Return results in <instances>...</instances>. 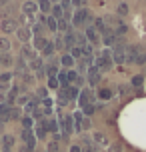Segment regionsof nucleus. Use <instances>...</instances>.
Wrapping results in <instances>:
<instances>
[{
  "label": "nucleus",
  "mask_w": 146,
  "mask_h": 152,
  "mask_svg": "<svg viewBox=\"0 0 146 152\" xmlns=\"http://www.w3.org/2000/svg\"><path fill=\"white\" fill-rule=\"evenodd\" d=\"M44 66H46V64H44V60H42V56H36L34 60L28 62V70H30L32 74H36L38 78L46 76V74H44Z\"/></svg>",
  "instance_id": "obj_7"
},
{
  "label": "nucleus",
  "mask_w": 146,
  "mask_h": 152,
  "mask_svg": "<svg viewBox=\"0 0 146 152\" xmlns=\"http://www.w3.org/2000/svg\"><path fill=\"white\" fill-rule=\"evenodd\" d=\"M94 100H96V96L92 94V90L90 88H82L80 94H78V106H80V110L90 106V104H94Z\"/></svg>",
  "instance_id": "obj_5"
},
{
  "label": "nucleus",
  "mask_w": 146,
  "mask_h": 152,
  "mask_svg": "<svg viewBox=\"0 0 146 152\" xmlns=\"http://www.w3.org/2000/svg\"><path fill=\"white\" fill-rule=\"evenodd\" d=\"M36 152H46V150H36Z\"/></svg>",
  "instance_id": "obj_56"
},
{
  "label": "nucleus",
  "mask_w": 146,
  "mask_h": 152,
  "mask_svg": "<svg viewBox=\"0 0 146 152\" xmlns=\"http://www.w3.org/2000/svg\"><path fill=\"white\" fill-rule=\"evenodd\" d=\"M92 142L96 148H108L110 146V138H108L106 132H102V130H94L92 132Z\"/></svg>",
  "instance_id": "obj_8"
},
{
  "label": "nucleus",
  "mask_w": 146,
  "mask_h": 152,
  "mask_svg": "<svg viewBox=\"0 0 146 152\" xmlns=\"http://www.w3.org/2000/svg\"><path fill=\"white\" fill-rule=\"evenodd\" d=\"M80 112L84 114L86 118H90V116H94V112H96V104H90V106H86V108H82Z\"/></svg>",
  "instance_id": "obj_43"
},
{
  "label": "nucleus",
  "mask_w": 146,
  "mask_h": 152,
  "mask_svg": "<svg viewBox=\"0 0 146 152\" xmlns=\"http://www.w3.org/2000/svg\"><path fill=\"white\" fill-rule=\"evenodd\" d=\"M20 78L24 80V84H32V82H34V74H32L30 70H28V72H24V74L20 76Z\"/></svg>",
  "instance_id": "obj_46"
},
{
  "label": "nucleus",
  "mask_w": 146,
  "mask_h": 152,
  "mask_svg": "<svg viewBox=\"0 0 146 152\" xmlns=\"http://www.w3.org/2000/svg\"><path fill=\"white\" fill-rule=\"evenodd\" d=\"M46 88H50V90H58L60 88V82H58L56 76H46Z\"/></svg>",
  "instance_id": "obj_33"
},
{
  "label": "nucleus",
  "mask_w": 146,
  "mask_h": 152,
  "mask_svg": "<svg viewBox=\"0 0 146 152\" xmlns=\"http://www.w3.org/2000/svg\"><path fill=\"white\" fill-rule=\"evenodd\" d=\"M116 12H118V16H126V14H128V4H126V2H122V4H118V8H116Z\"/></svg>",
  "instance_id": "obj_45"
},
{
  "label": "nucleus",
  "mask_w": 146,
  "mask_h": 152,
  "mask_svg": "<svg viewBox=\"0 0 146 152\" xmlns=\"http://www.w3.org/2000/svg\"><path fill=\"white\" fill-rule=\"evenodd\" d=\"M134 64H140V66H142V64H146V52H140L138 58L134 60Z\"/></svg>",
  "instance_id": "obj_50"
},
{
  "label": "nucleus",
  "mask_w": 146,
  "mask_h": 152,
  "mask_svg": "<svg viewBox=\"0 0 146 152\" xmlns=\"http://www.w3.org/2000/svg\"><path fill=\"white\" fill-rule=\"evenodd\" d=\"M46 38L44 36H34V40H32V46H34V50H42L44 46H46Z\"/></svg>",
  "instance_id": "obj_32"
},
{
  "label": "nucleus",
  "mask_w": 146,
  "mask_h": 152,
  "mask_svg": "<svg viewBox=\"0 0 146 152\" xmlns=\"http://www.w3.org/2000/svg\"><path fill=\"white\" fill-rule=\"evenodd\" d=\"M6 122H10V106L6 102L0 104V126H4Z\"/></svg>",
  "instance_id": "obj_21"
},
{
  "label": "nucleus",
  "mask_w": 146,
  "mask_h": 152,
  "mask_svg": "<svg viewBox=\"0 0 146 152\" xmlns=\"http://www.w3.org/2000/svg\"><path fill=\"white\" fill-rule=\"evenodd\" d=\"M102 42L110 48V46H114L116 44V34H114V30H110V28H106V30L102 32Z\"/></svg>",
  "instance_id": "obj_19"
},
{
  "label": "nucleus",
  "mask_w": 146,
  "mask_h": 152,
  "mask_svg": "<svg viewBox=\"0 0 146 152\" xmlns=\"http://www.w3.org/2000/svg\"><path fill=\"white\" fill-rule=\"evenodd\" d=\"M36 108H40V102H38V100H36V96H34V98H32L30 102H28V104H26V106L22 108L24 116H32V114H34V110H36Z\"/></svg>",
  "instance_id": "obj_24"
},
{
  "label": "nucleus",
  "mask_w": 146,
  "mask_h": 152,
  "mask_svg": "<svg viewBox=\"0 0 146 152\" xmlns=\"http://www.w3.org/2000/svg\"><path fill=\"white\" fill-rule=\"evenodd\" d=\"M18 96H20V88H18L16 84H12V88L8 90L6 100H4V102H6L8 106H14V104H16V100H18Z\"/></svg>",
  "instance_id": "obj_13"
},
{
  "label": "nucleus",
  "mask_w": 146,
  "mask_h": 152,
  "mask_svg": "<svg viewBox=\"0 0 146 152\" xmlns=\"http://www.w3.org/2000/svg\"><path fill=\"white\" fill-rule=\"evenodd\" d=\"M34 98V96H30V94H22V96H18V100H16V104H18V108H24L30 100Z\"/></svg>",
  "instance_id": "obj_38"
},
{
  "label": "nucleus",
  "mask_w": 146,
  "mask_h": 152,
  "mask_svg": "<svg viewBox=\"0 0 146 152\" xmlns=\"http://www.w3.org/2000/svg\"><path fill=\"white\" fill-rule=\"evenodd\" d=\"M68 54L74 58V60H80V58H82V46H72Z\"/></svg>",
  "instance_id": "obj_40"
},
{
  "label": "nucleus",
  "mask_w": 146,
  "mask_h": 152,
  "mask_svg": "<svg viewBox=\"0 0 146 152\" xmlns=\"http://www.w3.org/2000/svg\"><path fill=\"white\" fill-rule=\"evenodd\" d=\"M58 62H60V66H64L66 70H70V68H74V66H76V60H74V58H72V56H70L68 52H66V54H62Z\"/></svg>",
  "instance_id": "obj_23"
},
{
  "label": "nucleus",
  "mask_w": 146,
  "mask_h": 152,
  "mask_svg": "<svg viewBox=\"0 0 146 152\" xmlns=\"http://www.w3.org/2000/svg\"><path fill=\"white\" fill-rule=\"evenodd\" d=\"M68 152H82V148H80V144H72Z\"/></svg>",
  "instance_id": "obj_53"
},
{
  "label": "nucleus",
  "mask_w": 146,
  "mask_h": 152,
  "mask_svg": "<svg viewBox=\"0 0 146 152\" xmlns=\"http://www.w3.org/2000/svg\"><path fill=\"white\" fill-rule=\"evenodd\" d=\"M30 32H34L36 36H40V34L44 32V24H40V22H34V24L30 26Z\"/></svg>",
  "instance_id": "obj_42"
},
{
  "label": "nucleus",
  "mask_w": 146,
  "mask_h": 152,
  "mask_svg": "<svg viewBox=\"0 0 146 152\" xmlns=\"http://www.w3.org/2000/svg\"><path fill=\"white\" fill-rule=\"evenodd\" d=\"M12 78H14V72H0V94L6 96L8 90L12 88Z\"/></svg>",
  "instance_id": "obj_6"
},
{
  "label": "nucleus",
  "mask_w": 146,
  "mask_h": 152,
  "mask_svg": "<svg viewBox=\"0 0 146 152\" xmlns=\"http://www.w3.org/2000/svg\"><path fill=\"white\" fill-rule=\"evenodd\" d=\"M130 86L136 90V94H142V86H144V76L142 74H136V76H132V80H130Z\"/></svg>",
  "instance_id": "obj_22"
},
{
  "label": "nucleus",
  "mask_w": 146,
  "mask_h": 152,
  "mask_svg": "<svg viewBox=\"0 0 146 152\" xmlns=\"http://www.w3.org/2000/svg\"><path fill=\"white\" fill-rule=\"evenodd\" d=\"M60 62L58 60H52V62H48L46 66H44V74L46 76H58V72H60Z\"/></svg>",
  "instance_id": "obj_20"
},
{
  "label": "nucleus",
  "mask_w": 146,
  "mask_h": 152,
  "mask_svg": "<svg viewBox=\"0 0 146 152\" xmlns=\"http://www.w3.org/2000/svg\"><path fill=\"white\" fill-rule=\"evenodd\" d=\"M54 52H56V46H54V42H52V40H48V42H46V46H44V48L40 50L42 58H50V56H52Z\"/></svg>",
  "instance_id": "obj_27"
},
{
  "label": "nucleus",
  "mask_w": 146,
  "mask_h": 152,
  "mask_svg": "<svg viewBox=\"0 0 146 152\" xmlns=\"http://www.w3.org/2000/svg\"><path fill=\"white\" fill-rule=\"evenodd\" d=\"M12 64H14V58L10 56V52L0 54V66H12Z\"/></svg>",
  "instance_id": "obj_37"
},
{
  "label": "nucleus",
  "mask_w": 146,
  "mask_h": 152,
  "mask_svg": "<svg viewBox=\"0 0 146 152\" xmlns=\"http://www.w3.org/2000/svg\"><path fill=\"white\" fill-rule=\"evenodd\" d=\"M78 94H80V90H78L76 86H64V88H58V96H60L62 104H66V102H70V100H78Z\"/></svg>",
  "instance_id": "obj_2"
},
{
  "label": "nucleus",
  "mask_w": 146,
  "mask_h": 152,
  "mask_svg": "<svg viewBox=\"0 0 146 152\" xmlns=\"http://www.w3.org/2000/svg\"><path fill=\"white\" fill-rule=\"evenodd\" d=\"M86 74H88V78H86V80H88V84H90V86H100V80H102V74H100L98 72V68H96V66H88V70H86Z\"/></svg>",
  "instance_id": "obj_9"
},
{
  "label": "nucleus",
  "mask_w": 146,
  "mask_h": 152,
  "mask_svg": "<svg viewBox=\"0 0 146 152\" xmlns=\"http://www.w3.org/2000/svg\"><path fill=\"white\" fill-rule=\"evenodd\" d=\"M50 16H52L54 20H60L62 16H64V10H62L60 4H52V10H50Z\"/></svg>",
  "instance_id": "obj_31"
},
{
  "label": "nucleus",
  "mask_w": 146,
  "mask_h": 152,
  "mask_svg": "<svg viewBox=\"0 0 146 152\" xmlns=\"http://www.w3.org/2000/svg\"><path fill=\"white\" fill-rule=\"evenodd\" d=\"M42 110H54V102H52V98H44L42 100Z\"/></svg>",
  "instance_id": "obj_47"
},
{
  "label": "nucleus",
  "mask_w": 146,
  "mask_h": 152,
  "mask_svg": "<svg viewBox=\"0 0 146 152\" xmlns=\"http://www.w3.org/2000/svg\"><path fill=\"white\" fill-rule=\"evenodd\" d=\"M14 34H16V38H18L20 42H24V44L30 42V28H26V26H18V30H16Z\"/></svg>",
  "instance_id": "obj_18"
},
{
  "label": "nucleus",
  "mask_w": 146,
  "mask_h": 152,
  "mask_svg": "<svg viewBox=\"0 0 146 152\" xmlns=\"http://www.w3.org/2000/svg\"><path fill=\"white\" fill-rule=\"evenodd\" d=\"M14 72H16L18 76H22L24 72H28V64H26V60H24L22 56L14 58Z\"/></svg>",
  "instance_id": "obj_17"
},
{
  "label": "nucleus",
  "mask_w": 146,
  "mask_h": 152,
  "mask_svg": "<svg viewBox=\"0 0 146 152\" xmlns=\"http://www.w3.org/2000/svg\"><path fill=\"white\" fill-rule=\"evenodd\" d=\"M36 12H38V4L34 2V0H26L22 4V14L26 16H36Z\"/></svg>",
  "instance_id": "obj_16"
},
{
  "label": "nucleus",
  "mask_w": 146,
  "mask_h": 152,
  "mask_svg": "<svg viewBox=\"0 0 146 152\" xmlns=\"http://www.w3.org/2000/svg\"><path fill=\"white\" fill-rule=\"evenodd\" d=\"M46 28L52 32V34H56V32H58V22H56V20H54L50 14L46 16Z\"/></svg>",
  "instance_id": "obj_35"
},
{
  "label": "nucleus",
  "mask_w": 146,
  "mask_h": 152,
  "mask_svg": "<svg viewBox=\"0 0 146 152\" xmlns=\"http://www.w3.org/2000/svg\"><path fill=\"white\" fill-rule=\"evenodd\" d=\"M58 22V32H68L70 28H72V24L70 22H66L64 18H60V20H56Z\"/></svg>",
  "instance_id": "obj_41"
},
{
  "label": "nucleus",
  "mask_w": 146,
  "mask_h": 152,
  "mask_svg": "<svg viewBox=\"0 0 146 152\" xmlns=\"http://www.w3.org/2000/svg\"><path fill=\"white\" fill-rule=\"evenodd\" d=\"M92 26H94V30L98 32L100 36H102V32L106 30V24H104V18H94V24H92Z\"/></svg>",
  "instance_id": "obj_36"
},
{
  "label": "nucleus",
  "mask_w": 146,
  "mask_h": 152,
  "mask_svg": "<svg viewBox=\"0 0 146 152\" xmlns=\"http://www.w3.org/2000/svg\"><path fill=\"white\" fill-rule=\"evenodd\" d=\"M38 96H40L42 100H44V98H48V96H46V88H38Z\"/></svg>",
  "instance_id": "obj_54"
},
{
  "label": "nucleus",
  "mask_w": 146,
  "mask_h": 152,
  "mask_svg": "<svg viewBox=\"0 0 146 152\" xmlns=\"http://www.w3.org/2000/svg\"><path fill=\"white\" fill-rule=\"evenodd\" d=\"M20 124H22V128H26V130L34 128V120H32L30 116H22V118H20Z\"/></svg>",
  "instance_id": "obj_39"
},
{
  "label": "nucleus",
  "mask_w": 146,
  "mask_h": 152,
  "mask_svg": "<svg viewBox=\"0 0 146 152\" xmlns=\"http://www.w3.org/2000/svg\"><path fill=\"white\" fill-rule=\"evenodd\" d=\"M24 116L22 112V108H18V106H10V120L12 122H20V118Z\"/></svg>",
  "instance_id": "obj_30"
},
{
  "label": "nucleus",
  "mask_w": 146,
  "mask_h": 152,
  "mask_svg": "<svg viewBox=\"0 0 146 152\" xmlns=\"http://www.w3.org/2000/svg\"><path fill=\"white\" fill-rule=\"evenodd\" d=\"M52 42H54V46H56V48L64 50V42H62V38H60V36H56V40H52Z\"/></svg>",
  "instance_id": "obj_51"
},
{
  "label": "nucleus",
  "mask_w": 146,
  "mask_h": 152,
  "mask_svg": "<svg viewBox=\"0 0 146 152\" xmlns=\"http://www.w3.org/2000/svg\"><path fill=\"white\" fill-rule=\"evenodd\" d=\"M96 98H100V100H110L112 98V90L110 88H98V94H96Z\"/></svg>",
  "instance_id": "obj_34"
},
{
  "label": "nucleus",
  "mask_w": 146,
  "mask_h": 152,
  "mask_svg": "<svg viewBox=\"0 0 146 152\" xmlns=\"http://www.w3.org/2000/svg\"><path fill=\"white\" fill-rule=\"evenodd\" d=\"M72 118H74V132H82V122H84V114L78 110V112L72 114Z\"/></svg>",
  "instance_id": "obj_26"
},
{
  "label": "nucleus",
  "mask_w": 146,
  "mask_h": 152,
  "mask_svg": "<svg viewBox=\"0 0 146 152\" xmlns=\"http://www.w3.org/2000/svg\"><path fill=\"white\" fill-rule=\"evenodd\" d=\"M108 152H124V148H122V144L114 142V144H110V146H108Z\"/></svg>",
  "instance_id": "obj_49"
},
{
  "label": "nucleus",
  "mask_w": 146,
  "mask_h": 152,
  "mask_svg": "<svg viewBox=\"0 0 146 152\" xmlns=\"http://www.w3.org/2000/svg\"><path fill=\"white\" fill-rule=\"evenodd\" d=\"M90 12L86 10V8H78L76 12H74V16H72V26H84V24L90 22Z\"/></svg>",
  "instance_id": "obj_4"
},
{
  "label": "nucleus",
  "mask_w": 146,
  "mask_h": 152,
  "mask_svg": "<svg viewBox=\"0 0 146 152\" xmlns=\"http://www.w3.org/2000/svg\"><path fill=\"white\" fill-rule=\"evenodd\" d=\"M112 62L116 66L126 64V44H114L112 46Z\"/></svg>",
  "instance_id": "obj_3"
},
{
  "label": "nucleus",
  "mask_w": 146,
  "mask_h": 152,
  "mask_svg": "<svg viewBox=\"0 0 146 152\" xmlns=\"http://www.w3.org/2000/svg\"><path fill=\"white\" fill-rule=\"evenodd\" d=\"M84 2H86V0H72V4L78 6V8H84Z\"/></svg>",
  "instance_id": "obj_52"
},
{
  "label": "nucleus",
  "mask_w": 146,
  "mask_h": 152,
  "mask_svg": "<svg viewBox=\"0 0 146 152\" xmlns=\"http://www.w3.org/2000/svg\"><path fill=\"white\" fill-rule=\"evenodd\" d=\"M20 56H22L24 60H34V58H36V52H34V48H32V46H28V44H24V48H22V54H20Z\"/></svg>",
  "instance_id": "obj_28"
},
{
  "label": "nucleus",
  "mask_w": 146,
  "mask_h": 152,
  "mask_svg": "<svg viewBox=\"0 0 146 152\" xmlns=\"http://www.w3.org/2000/svg\"><path fill=\"white\" fill-rule=\"evenodd\" d=\"M46 152H60V144H56V142H48V144H46Z\"/></svg>",
  "instance_id": "obj_48"
},
{
  "label": "nucleus",
  "mask_w": 146,
  "mask_h": 152,
  "mask_svg": "<svg viewBox=\"0 0 146 152\" xmlns=\"http://www.w3.org/2000/svg\"><path fill=\"white\" fill-rule=\"evenodd\" d=\"M36 4H38V12L40 14H50V10H52V2H50V0H38V2H36Z\"/></svg>",
  "instance_id": "obj_25"
},
{
  "label": "nucleus",
  "mask_w": 146,
  "mask_h": 152,
  "mask_svg": "<svg viewBox=\"0 0 146 152\" xmlns=\"http://www.w3.org/2000/svg\"><path fill=\"white\" fill-rule=\"evenodd\" d=\"M84 36H86V42H88L90 46H96V44H100V34H98L96 30H94V26H92V24L84 28Z\"/></svg>",
  "instance_id": "obj_10"
},
{
  "label": "nucleus",
  "mask_w": 146,
  "mask_h": 152,
  "mask_svg": "<svg viewBox=\"0 0 146 152\" xmlns=\"http://www.w3.org/2000/svg\"><path fill=\"white\" fill-rule=\"evenodd\" d=\"M44 128H46V132H50V134H58L60 132V126H58V120L56 118H44Z\"/></svg>",
  "instance_id": "obj_15"
},
{
  "label": "nucleus",
  "mask_w": 146,
  "mask_h": 152,
  "mask_svg": "<svg viewBox=\"0 0 146 152\" xmlns=\"http://www.w3.org/2000/svg\"><path fill=\"white\" fill-rule=\"evenodd\" d=\"M0 28H2V34H4V36H6V34H14V32L18 30V20H14V18H6Z\"/></svg>",
  "instance_id": "obj_11"
},
{
  "label": "nucleus",
  "mask_w": 146,
  "mask_h": 152,
  "mask_svg": "<svg viewBox=\"0 0 146 152\" xmlns=\"http://www.w3.org/2000/svg\"><path fill=\"white\" fill-rule=\"evenodd\" d=\"M0 142H2V150L0 152H12V148H14V144H16V138L12 136V134H4Z\"/></svg>",
  "instance_id": "obj_14"
},
{
  "label": "nucleus",
  "mask_w": 146,
  "mask_h": 152,
  "mask_svg": "<svg viewBox=\"0 0 146 152\" xmlns=\"http://www.w3.org/2000/svg\"><path fill=\"white\" fill-rule=\"evenodd\" d=\"M10 50H12V44H10L8 36H0V54H8Z\"/></svg>",
  "instance_id": "obj_29"
},
{
  "label": "nucleus",
  "mask_w": 146,
  "mask_h": 152,
  "mask_svg": "<svg viewBox=\"0 0 146 152\" xmlns=\"http://www.w3.org/2000/svg\"><path fill=\"white\" fill-rule=\"evenodd\" d=\"M56 120H58V126H60V134L64 138H70L72 134H74V118H72V114L62 112Z\"/></svg>",
  "instance_id": "obj_1"
},
{
  "label": "nucleus",
  "mask_w": 146,
  "mask_h": 152,
  "mask_svg": "<svg viewBox=\"0 0 146 152\" xmlns=\"http://www.w3.org/2000/svg\"><path fill=\"white\" fill-rule=\"evenodd\" d=\"M86 44H88V42H86V36L82 32H76V46H82V48H84Z\"/></svg>",
  "instance_id": "obj_44"
},
{
  "label": "nucleus",
  "mask_w": 146,
  "mask_h": 152,
  "mask_svg": "<svg viewBox=\"0 0 146 152\" xmlns=\"http://www.w3.org/2000/svg\"><path fill=\"white\" fill-rule=\"evenodd\" d=\"M8 2H10V0H0V6H6Z\"/></svg>",
  "instance_id": "obj_55"
},
{
  "label": "nucleus",
  "mask_w": 146,
  "mask_h": 152,
  "mask_svg": "<svg viewBox=\"0 0 146 152\" xmlns=\"http://www.w3.org/2000/svg\"><path fill=\"white\" fill-rule=\"evenodd\" d=\"M62 42H64V50H70L72 46H76V32L72 30V28H70L68 32H64Z\"/></svg>",
  "instance_id": "obj_12"
}]
</instances>
